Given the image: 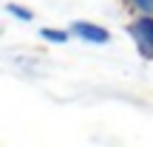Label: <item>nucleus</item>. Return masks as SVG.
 <instances>
[{"label":"nucleus","mask_w":153,"mask_h":147,"mask_svg":"<svg viewBox=\"0 0 153 147\" xmlns=\"http://www.w3.org/2000/svg\"><path fill=\"white\" fill-rule=\"evenodd\" d=\"M131 34L136 37V43L142 45V51L148 57H153V17H145L136 26H131Z\"/></svg>","instance_id":"f257e3e1"},{"label":"nucleus","mask_w":153,"mask_h":147,"mask_svg":"<svg viewBox=\"0 0 153 147\" xmlns=\"http://www.w3.org/2000/svg\"><path fill=\"white\" fill-rule=\"evenodd\" d=\"M74 34L76 37H82V40H88V43H108V31L105 28H99V26H91V23H76L74 26Z\"/></svg>","instance_id":"f03ea898"},{"label":"nucleus","mask_w":153,"mask_h":147,"mask_svg":"<svg viewBox=\"0 0 153 147\" xmlns=\"http://www.w3.org/2000/svg\"><path fill=\"white\" fill-rule=\"evenodd\" d=\"M40 34H43L45 40H51V43H65V40H68L65 31H54V28H43Z\"/></svg>","instance_id":"7ed1b4c3"},{"label":"nucleus","mask_w":153,"mask_h":147,"mask_svg":"<svg viewBox=\"0 0 153 147\" xmlns=\"http://www.w3.org/2000/svg\"><path fill=\"white\" fill-rule=\"evenodd\" d=\"M131 3L136 6L139 11H145V14H150V11H153V0H131Z\"/></svg>","instance_id":"20e7f679"},{"label":"nucleus","mask_w":153,"mask_h":147,"mask_svg":"<svg viewBox=\"0 0 153 147\" xmlns=\"http://www.w3.org/2000/svg\"><path fill=\"white\" fill-rule=\"evenodd\" d=\"M9 11H11V14H17V17H23V20H31V11H28V9H20V6H9Z\"/></svg>","instance_id":"39448f33"}]
</instances>
